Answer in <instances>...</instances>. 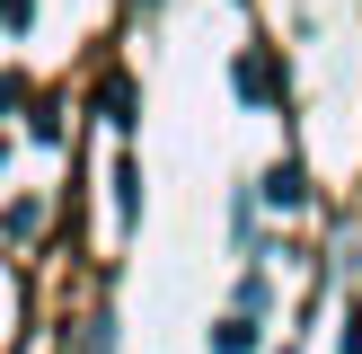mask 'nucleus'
<instances>
[{
  "label": "nucleus",
  "instance_id": "nucleus-1",
  "mask_svg": "<svg viewBox=\"0 0 362 354\" xmlns=\"http://www.w3.org/2000/svg\"><path fill=\"white\" fill-rule=\"evenodd\" d=\"M230 88H239V106L274 115V106H283V62H274V45H247L239 62H230Z\"/></svg>",
  "mask_w": 362,
  "mask_h": 354
},
{
  "label": "nucleus",
  "instance_id": "nucleus-2",
  "mask_svg": "<svg viewBox=\"0 0 362 354\" xmlns=\"http://www.w3.org/2000/svg\"><path fill=\"white\" fill-rule=\"evenodd\" d=\"M310 195H318V186H310V169H300V159H274V169L257 177V204H265V212H300Z\"/></svg>",
  "mask_w": 362,
  "mask_h": 354
},
{
  "label": "nucleus",
  "instance_id": "nucleus-3",
  "mask_svg": "<svg viewBox=\"0 0 362 354\" xmlns=\"http://www.w3.org/2000/svg\"><path fill=\"white\" fill-rule=\"evenodd\" d=\"M98 115L115 124V133H133V124H141V88H133V71H106V80H98Z\"/></svg>",
  "mask_w": 362,
  "mask_h": 354
},
{
  "label": "nucleus",
  "instance_id": "nucleus-4",
  "mask_svg": "<svg viewBox=\"0 0 362 354\" xmlns=\"http://www.w3.org/2000/svg\"><path fill=\"white\" fill-rule=\"evenodd\" d=\"M115 222L124 230L141 222V169H133V159H115Z\"/></svg>",
  "mask_w": 362,
  "mask_h": 354
},
{
  "label": "nucleus",
  "instance_id": "nucleus-5",
  "mask_svg": "<svg viewBox=\"0 0 362 354\" xmlns=\"http://www.w3.org/2000/svg\"><path fill=\"white\" fill-rule=\"evenodd\" d=\"M35 230H45V204H35V195H18V204L0 212V239H35Z\"/></svg>",
  "mask_w": 362,
  "mask_h": 354
},
{
  "label": "nucleus",
  "instance_id": "nucleus-6",
  "mask_svg": "<svg viewBox=\"0 0 362 354\" xmlns=\"http://www.w3.org/2000/svg\"><path fill=\"white\" fill-rule=\"evenodd\" d=\"M212 354H257V319H239V310H230L221 328H212Z\"/></svg>",
  "mask_w": 362,
  "mask_h": 354
},
{
  "label": "nucleus",
  "instance_id": "nucleus-7",
  "mask_svg": "<svg viewBox=\"0 0 362 354\" xmlns=\"http://www.w3.org/2000/svg\"><path fill=\"white\" fill-rule=\"evenodd\" d=\"M230 310H239V319H265V310H274V283H265V275H239V292H230Z\"/></svg>",
  "mask_w": 362,
  "mask_h": 354
},
{
  "label": "nucleus",
  "instance_id": "nucleus-8",
  "mask_svg": "<svg viewBox=\"0 0 362 354\" xmlns=\"http://www.w3.org/2000/svg\"><path fill=\"white\" fill-rule=\"evenodd\" d=\"M27 133H35V142H62L71 124H62V106H35V115H27Z\"/></svg>",
  "mask_w": 362,
  "mask_h": 354
},
{
  "label": "nucleus",
  "instance_id": "nucleus-9",
  "mask_svg": "<svg viewBox=\"0 0 362 354\" xmlns=\"http://www.w3.org/2000/svg\"><path fill=\"white\" fill-rule=\"evenodd\" d=\"M88 354H115V310H98V319H88Z\"/></svg>",
  "mask_w": 362,
  "mask_h": 354
},
{
  "label": "nucleus",
  "instance_id": "nucleus-10",
  "mask_svg": "<svg viewBox=\"0 0 362 354\" xmlns=\"http://www.w3.org/2000/svg\"><path fill=\"white\" fill-rule=\"evenodd\" d=\"M27 18H35V9H27V0H0V27H9V35H18V27H27Z\"/></svg>",
  "mask_w": 362,
  "mask_h": 354
},
{
  "label": "nucleus",
  "instance_id": "nucleus-11",
  "mask_svg": "<svg viewBox=\"0 0 362 354\" xmlns=\"http://www.w3.org/2000/svg\"><path fill=\"white\" fill-rule=\"evenodd\" d=\"M336 354H362V310L345 319V336H336Z\"/></svg>",
  "mask_w": 362,
  "mask_h": 354
},
{
  "label": "nucleus",
  "instance_id": "nucleus-12",
  "mask_svg": "<svg viewBox=\"0 0 362 354\" xmlns=\"http://www.w3.org/2000/svg\"><path fill=\"white\" fill-rule=\"evenodd\" d=\"M9 106H18V80H0V115H9Z\"/></svg>",
  "mask_w": 362,
  "mask_h": 354
},
{
  "label": "nucleus",
  "instance_id": "nucleus-13",
  "mask_svg": "<svg viewBox=\"0 0 362 354\" xmlns=\"http://www.w3.org/2000/svg\"><path fill=\"white\" fill-rule=\"evenodd\" d=\"M141 9H159V0H141Z\"/></svg>",
  "mask_w": 362,
  "mask_h": 354
}]
</instances>
